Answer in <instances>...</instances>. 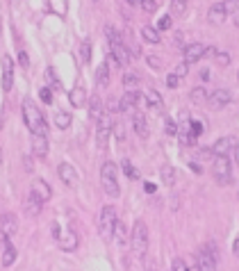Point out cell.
I'll list each match as a JSON object with an SVG mask.
<instances>
[{"mask_svg": "<svg viewBox=\"0 0 239 271\" xmlns=\"http://www.w3.org/2000/svg\"><path fill=\"white\" fill-rule=\"evenodd\" d=\"M0 164H2V151H0Z\"/></svg>", "mask_w": 239, "mask_h": 271, "instance_id": "56", "label": "cell"}, {"mask_svg": "<svg viewBox=\"0 0 239 271\" xmlns=\"http://www.w3.org/2000/svg\"><path fill=\"white\" fill-rule=\"evenodd\" d=\"M201 57H205V44H189L185 48V64L198 62Z\"/></svg>", "mask_w": 239, "mask_h": 271, "instance_id": "16", "label": "cell"}, {"mask_svg": "<svg viewBox=\"0 0 239 271\" xmlns=\"http://www.w3.org/2000/svg\"><path fill=\"white\" fill-rule=\"evenodd\" d=\"M187 2L189 0H171V14L173 16H182L187 11Z\"/></svg>", "mask_w": 239, "mask_h": 271, "instance_id": "32", "label": "cell"}, {"mask_svg": "<svg viewBox=\"0 0 239 271\" xmlns=\"http://www.w3.org/2000/svg\"><path fill=\"white\" fill-rule=\"evenodd\" d=\"M146 271H158V267L153 265V260H148V262H146Z\"/></svg>", "mask_w": 239, "mask_h": 271, "instance_id": "53", "label": "cell"}, {"mask_svg": "<svg viewBox=\"0 0 239 271\" xmlns=\"http://www.w3.org/2000/svg\"><path fill=\"white\" fill-rule=\"evenodd\" d=\"M221 5H223V9H226V14H235V11H239V0H223Z\"/></svg>", "mask_w": 239, "mask_h": 271, "instance_id": "37", "label": "cell"}, {"mask_svg": "<svg viewBox=\"0 0 239 271\" xmlns=\"http://www.w3.org/2000/svg\"><path fill=\"white\" fill-rule=\"evenodd\" d=\"M53 235L55 239L60 242V249L62 251H76L78 249V235L73 230H64L62 233V228L57 223H53Z\"/></svg>", "mask_w": 239, "mask_h": 271, "instance_id": "8", "label": "cell"}, {"mask_svg": "<svg viewBox=\"0 0 239 271\" xmlns=\"http://www.w3.org/2000/svg\"><path fill=\"white\" fill-rule=\"evenodd\" d=\"M226 9H223L221 2H217V5L210 7V11H207V21L212 23V25H223V21H226Z\"/></svg>", "mask_w": 239, "mask_h": 271, "instance_id": "17", "label": "cell"}, {"mask_svg": "<svg viewBox=\"0 0 239 271\" xmlns=\"http://www.w3.org/2000/svg\"><path fill=\"white\" fill-rule=\"evenodd\" d=\"M46 80H48V89H60V80H57V76H55V71L50 69H46Z\"/></svg>", "mask_w": 239, "mask_h": 271, "instance_id": "36", "label": "cell"}, {"mask_svg": "<svg viewBox=\"0 0 239 271\" xmlns=\"http://www.w3.org/2000/svg\"><path fill=\"white\" fill-rule=\"evenodd\" d=\"M146 103H148V107H153V109H162V96H159L155 89H148V93H146Z\"/></svg>", "mask_w": 239, "mask_h": 271, "instance_id": "27", "label": "cell"}, {"mask_svg": "<svg viewBox=\"0 0 239 271\" xmlns=\"http://www.w3.org/2000/svg\"><path fill=\"white\" fill-rule=\"evenodd\" d=\"M23 121H25L27 130L32 132V135H39V137H46L48 135V123H46V116L41 114V109L37 107V105L30 100V98H25L23 100Z\"/></svg>", "mask_w": 239, "mask_h": 271, "instance_id": "1", "label": "cell"}, {"mask_svg": "<svg viewBox=\"0 0 239 271\" xmlns=\"http://www.w3.org/2000/svg\"><path fill=\"white\" fill-rule=\"evenodd\" d=\"M100 184H103V189L107 196H119L121 189H119V178H116V164L114 162H105L103 169H100Z\"/></svg>", "mask_w": 239, "mask_h": 271, "instance_id": "5", "label": "cell"}, {"mask_svg": "<svg viewBox=\"0 0 239 271\" xmlns=\"http://www.w3.org/2000/svg\"><path fill=\"white\" fill-rule=\"evenodd\" d=\"M96 80H98L100 87H107V85H109V66L105 64V62L96 69Z\"/></svg>", "mask_w": 239, "mask_h": 271, "instance_id": "25", "label": "cell"}, {"mask_svg": "<svg viewBox=\"0 0 239 271\" xmlns=\"http://www.w3.org/2000/svg\"><path fill=\"white\" fill-rule=\"evenodd\" d=\"M121 167H123V174L128 176L130 180H137V178H139V171H137V169L130 164V160H123V162H121Z\"/></svg>", "mask_w": 239, "mask_h": 271, "instance_id": "35", "label": "cell"}, {"mask_svg": "<svg viewBox=\"0 0 239 271\" xmlns=\"http://www.w3.org/2000/svg\"><path fill=\"white\" fill-rule=\"evenodd\" d=\"M96 135H98V146L105 151L107 148V137L112 135V119H109L107 114H103L96 121Z\"/></svg>", "mask_w": 239, "mask_h": 271, "instance_id": "9", "label": "cell"}, {"mask_svg": "<svg viewBox=\"0 0 239 271\" xmlns=\"http://www.w3.org/2000/svg\"><path fill=\"white\" fill-rule=\"evenodd\" d=\"M2 244H5V249H2V265L11 267V265H14V260H16V249L9 244V239H5Z\"/></svg>", "mask_w": 239, "mask_h": 271, "instance_id": "23", "label": "cell"}, {"mask_svg": "<svg viewBox=\"0 0 239 271\" xmlns=\"http://www.w3.org/2000/svg\"><path fill=\"white\" fill-rule=\"evenodd\" d=\"M107 109H109V114H114V112H121V105H119V98H109L107 100Z\"/></svg>", "mask_w": 239, "mask_h": 271, "instance_id": "41", "label": "cell"}, {"mask_svg": "<svg viewBox=\"0 0 239 271\" xmlns=\"http://www.w3.org/2000/svg\"><path fill=\"white\" fill-rule=\"evenodd\" d=\"M116 210L112 205H105L103 212H100V221H98V233H100V237L105 239V242H109L112 239V233H114V223H116Z\"/></svg>", "mask_w": 239, "mask_h": 271, "instance_id": "6", "label": "cell"}, {"mask_svg": "<svg viewBox=\"0 0 239 271\" xmlns=\"http://www.w3.org/2000/svg\"><path fill=\"white\" fill-rule=\"evenodd\" d=\"M189 98H191V103H196V105H203V103H207V93H205V89H203V87H196V89H191Z\"/></svg>", "mask_w": 239, "mask_h": 271, "instance_id": "31", "label": "cell"}, {"mask_svg": "<svg viewBox=\"0 0 239 271\" xmlns=\"http://www.w3.org/2000/svg\"><path fill=\"white\" fill-rule=\"evenodd\" d=\"M214 55H217V64H221V66L230 64V55L228 53H214Z\"/></svg>", "mask_w": 239, "mask_h": 271, "instance_id": "42", "label": "cell"}, {"mask_svg": "<svg viewBox=\"0 0 239 271\" xmlns=\"http://www.w3.org/2000/svg\"><path fill=\"white\" fill-rule=\"evenodd\" d=\"M105 34H107V39H109V48H112V53H114V64L125 66L128 62H130V53H128V48H125L123 37H121L112 25L105 27Z\"/></svg>", "mask_w": 239, "mask_h": 271, "instance_id": "2", "label": "cell"}, {"mask_svg": "<svg viewBox=\"0 0 239 271\" xmlns=\"http://www.w3.org/2000/svg\"><path fill=\"white\" fill-rule=\"evenodd\" d=\"M32 153H34V158L44 160L46 155H48V139H46V137H39V135H32Z\"/></svg>", "mask_w": 239, "mask_h": 271, "instance_id": "19", "label": "cell"}, {"mask_svg": "<svg viewBox=\"0 0 239 271\" xmlns=\"http://www.w3.org/2000/svg\"><path fill=\"white\" fill-rule=\"evenodd\" d=\"M130 246H132V253H135L137 258H144V255H146V251H148V228L142 219L135 221V226H132Z\"/></svg>", "mask_w": 239, "mask_h": 271, "instance_id": "4", "label": "cell"}, {"mask_svg": "<svg viewBox=\"0 0 239 271\" xmlns=\"http://www.w3.org/2000/svg\"><path fill=\"white\" fill-rule=\"evenodd\" d=\"M185 267H187V271H201L198 269V265H196V260H187Z\"/></svg>", "mask_w": 239, "mask_h": 271, "instance_id": "48", "label": "cell"}, {"mask_svg": "<svg viewBox=\"0 0 239 271\" xmlns=\"http://www.w3.org/2000/svg\"><path fill=\"white\" fill-rule=\"evenodd\" d=\"M162 180H164V184L173 187V184H175V169L164 167V169H162Z\"/></svg>", "mask_w": 239, "mask_h": 271, "instance_id": "34", "label": "cell"}, {"mask_svg": "<svg viewBox=\"0 0 239 271\" xmlns=\"http://www.w3.org/2000/svg\"><path fill=\"white\" fill-rule=\"evenodd\" d=\"M55 125H57L60 130H66V128L71 125V114L69 112H57L55 114Z\"/></svg>", "mask_w": 239, "mask_h": 271, "instance_id": "29", "label": "cell"}, {"mask_svg": "<svg viewBox=\"0 0 239 271\" xmlns=\"http://www.w3.org/2000/svg\"><path fill=\"white\" fill-rule=\"evenodd\" d=\"M2 242H5V239H0V244H2Z\"/></svg>", "mask_w": 239, "mask_h": 271, "instance_id": "57", "label": "cell"}, {"mask_svg": "<svg viewBox=\"0 0 239 271\" xmlns=\"http://www.w3.org/2000/svg\"><path fill=\"white\" fill-rule=\"evenodd\" d=\"M80 57H82V62H84V64H87V62H91V41H89V39H84V41H82Z\"/></svg>", "mask_w": 239, "mask_h": 271, "instance_id": "33", "label": "cell"}, {"mask_svg": "<svg viewBox=\"0 0 239 271\" xmlns=\"http://www.w3.org/2000/svg\"><path fill=\"white\" fill-rule=\"evenodd\" d=\"M112 237L116 239V244H119V246H125L128 242H130V233H128V226H125L123 221H119V219H116V223H114V233H112Z\"/></svg>", "mask_w": 239, "mask_h": 271, "instance_id": "18", "label": "cell"}, {"mask_svg": "<svg viewBox=\"0 0 239 271\" xmlns=\"http://www.w3.org/2000/svg\"><path fill=\"white\" fill-rule=\"evenodd\" d=\"M142 7L146 11H151V14L153 11H158V2H155V0H142Z\"/></svg>", "mask_w": 239, "mask_h": 271, "instance_id": "43", "label": "cell"}, {"mask_svg": "<svg viewBox=\"0 0 239 271\" xmlns=\"http://www.w3.org/2000/svg\"><path fill=\"white\" fill-rule=\"evenodd\" d=\"M128 2H130L132 7H137V5H142V0H128Z\"/></svg>", "mask_w": 239, "mask_h": 271, "instance_id": "55", "label": "cell"}, {"mask_svg": "<svg viewBox=\"0 0 239 271\" xmlns=\"http://www.w3.org/2000/svg\"><path fill=\"white\" fill-rule=\"evenodd\" d=\"M212 176L219 184H228L230 180H233V174H230V160L214 155L212 158Z\"/></svg>", "mask_w": 239, "mask_h": 271, "instance_id": "7", "label": "cell"}, {"mask_svg": "<svg viewBox=\"0 0 239 271\" xmlns=\"http://www.w3.org/2000/svg\"><path fill=\"white\" fill-rule=\"evenodd\" d=\"M228 103H230V91L228 89H217V91H212L210 96H207V105H210L212 109H221Z\"/></svg>", "mask_w": 239, "mask_h": 271, "instance_id": "13", "label": "cell"}, {"mask_svg": "<svg viewBox=\"0 0 239 271\" xmlns=\"http://www.w3.org/2000/svg\"><path fill=\"white\" fill-rule=\"evenodd\" d=\"M230 155H233V158H235V162L239 164V146H235L233 151H230Z\"/></svg>", "mask_w": 239, "mask_h": 271, "instance_id": "51", "label": "cell"}, {"mask_svg": "<svg viewBox=\"0 0 239 271\" xmlns=\"http://www.w3.org/2000/svg\"><path fill=\"white\" fill-rule=\"evenodd\" d=\"M235 146H237V144H235L233 137H221V139L214 141V146L210 148V151H212V155H219V158H228Z\"/></svg>", "mask_w": 239, "mask_h": 271, "instance_id": "12", "label": "cell"}, {"mask_svg": "<svg viewBox=\"0 0 239 271\" xmlns=\"http://www.w3.org/2000/svg\"><path fill=\"white\" fill-rule=\"evenodd\" d=\"M89 116H91L93 121H98L100 116H103V103H100V98L98 96L89 98Z\"/></svg>", "mask_w": 239, "mask_h": 271, "instance_id": "24", "label": "cell"}, {"mask_svg": "<svg viewBox=\"0 0 239 271\" xmlns=\"http://www.w3.org/2000/svg\"><path fill=\"white\" fill-rule=\"evenodd\" d=\"M30 194H32L39 203H46V201H50V196H53V189H50V184L46 182V180L37 178V180L32 182V191H30Z\"/></svg>", "mask_w": 239, "mask_h": 271, "instance_id": "11", "label": "cell"}, {"mask_svg": "<svg viewBox=\"0 0 239 271\" xmlns=\"http://www.w3.org/2000/svg\"><path fill=\"white\" fill-rule=\"evenodd\" d=\"M178 85H180V78H175V76H173V73H171V76H168V78H166V87L175 89V87H178Z\"/></svg>", "mask_w": 239, "mask_h": 271, "instance_id": "47", "label": "cell"}, {"mask_svg": "<svg viewBox=\"0 0 239 271\" xmlns=\"http://www.w3.org/2000/svg\"><path fill=\"white\" fill-rule=\"evenodd\" d=\"M148 64H153L155 69H159V60H158V57H148Z\"/></svg>", "mask_w": 239, "mask_h": 271, "instance_id": "52", "label": "cell"}, {"mask_svg": "<svg viewBox=\"0 0 239 271\" xmlns=\"http://www.w3.org/2000/svg\"><path fill=\"white\" fill-rule=\"evenodd\" d=\"M201 78H203V80H207V78H210V71H207V69L201 71Z\"/></svg>", "mask_w": 239, "mask_h": 271, "instance_id": "54", "label": "cell"}, {"mask_svg": "<svg viewBox=\"0 0 239 271\" xmlns=\"http://www.w3.org/2000/svg\"><path fill=\"white\" fill-rule=\"evenodd\" d=\"M187 71H189V64H185V62H182V64H180L178 69H175L173 76H175V78H185V76H187Z\"/></svg>", "mask_w": 239, "mask_h": 271, "instance_id": "44", "label": "cell"}, {"mask_svg": "<svg viewBox=\"0 0 239 271\" xmlns=\"http://www.w3.org/2000/svg\"><path fill=\"white\" fill-rule=\"evenodd\" d=\"M196 265L201 271H217L219 269V251L214 246V242H207L198 249L196 253Z\"/></svg>", "mask_w": 239, "mask_h": 271, "instance_id": "3", "label": "cell"}, {"mask_svg": "<svg viewBox=\"0 0 239 271\" xmlns=\"http://www.w3.org/2000/svg\"><path fill=\"white\" fill-rule=\"evenodd\" d=\"M237 78H239V73H237Z\"/></svg>", "mask_w": 239, "mask_h": 271, "instance_id": "58", "label": "cell"}, {"mask_svg": "<svg viewBox=\"0 0 239 271\" xmlns=\"http://www.w3.org/2000/svg\"><path fill=\"white\" fill-rule=\"evenodd\" d=\"M57 174H60L62 182H64L66 187H76L78 184V171L69 162H62L60 167H57Z\"/></svg>", "mask_w": 239, "mask_h": 271, "instance_id": "14", "label": "cell"}, {"mask_svg": "<svg viewBox=\"0 0 239 271\" xmlns=\"http://www.w3.org/2000/svg\"><path fill=\"white\" fill-rule=\"evenodd\" d=\"M69 98H71V105L73 107H82V105L87 103V91H84V87H73L71 93H69Z\"/></svg>", "mask_w": 239, "mask_h": 271, "instance_id": "21", "label": "cell"}, {"mask_svg": "<svg viewBox=\"0 0 239 271\" xmlns=\"http://www.w3.org/2000/svg\"><path fill=\"white\" fill-rule=\"evenodd\" d=\"M142 34H144V39H146L148 44H159V32L155 30V27L144 25V27H142Z\"/></svg>", "mask_w": 239, "mask_h": 271, "instance_id": "28", "label": "cell"}, {"mask_svg": "<svg viewBox=\"0 0 239 271\" xmlns=\"http://www.w3.org/2000/svg\"><path fill=\"white\" fill-rule=\"evenodd\" d=\"M139 103V93L137 91H125L123 98H119V105H121V112H132Z\"/></svg>", "mask_w": 239, "mask_h": 271, "instance_id": "20", "label": "cell"}, {"mask_svg": "<svg viewBox=\"0 0 239 271\" xmlns=\"http://www.w3.org/2000/svg\"><path fill=\"white\" fill-rule=\"evenodd\" d=\"M16 230H18V219L11 212L0 214V239H9Z\"/></svg>", "mask_w": 239, "mask_h": 271, "instance_id": "10", "label": "cell"}, {"mask_svg": "<svg viewBox=\"0 0 239 271\" xmlns=\"http://www.w3.org/2000/svg\"><path fill=\"white\" fill-rule=\"evenodd\" d=\"M18 64H21L23 69H27V66H30V57H27L25 50H21V53H18Z\"/></svg>", "mask_w": 239, "mask_h": 271, "instance_id": "45", "label": "cell"}, {"mask_svg": "<svg viewBox=\"0 0 239 271\" xmlns=\"http://www.w3.org/2000/svg\"><path fill=\"white\" fill-rule=\"evenodd\" d=\"M164 130H166V135H178V125H175V121L173 119L164 121Z\"/></svg>", "mask_w": 239, "mask_h": 271, "instance_id": "40", "label": "cell"}, {"mask_svg": "<svg viewBox=\"0 0 239 271\" xmlns=\"http://www.w3.org/2000/svg\"><path fill=\"white\" fill-rule=\"evenodd\" d=\"M144 189H146V194H155V184L146 182V184H144Z\"/></svg>", "mask_w": 239, "mask_h": 271, "instance_id": "49", "label": "cell"}, {"mask_svg": "<svg viewBox=\"0 0 239 271\" xmlns=\"http://www.w3.org/2000/svg\"><path fill=\"white\" fill-rule=\"evenodd\" d=\"M41 205H44V203H39L37 198L30 194V196H27V201H25V212L30 214V217H37L39 212H41Z\"/></svg>", "mask_w": 239, "mask_h": 271, "instance_id": "26", "label": "cell"}, {"mask_svg": "<svg viewBox=\"0 0 239 271\" xmlns=\"http://www.w3.org/2000/svg\"><path fill=\"white\" fill-rule=\"evenodd\" d=\"M11 85H14V62L9 55H5L2 57V89L9 91Z\"/></svg>", "mask_w": 239, "mask_h": 271, "instance_id": "15", "label": "cell"}, {"mask_svg": "<svg viewBox=\"0 0 239 271\" xmlns=\"http://www.w3.org/2000/svg\"><path fill=\"white\" fill-rule=\"evenodd\" d=\"M171 25H173V18H171V16H162L155 30H158V32H162V30H171Z\"/></svg>", "mask_w": 239, "mask_h": 271, "instance_id": "39", "label": "cell"}, {"mask_svg": "<svg viewBox=\"0 0 239 271\" xmlns=\"http://www.w3.org/2000/svg\"><path fill=\"white\" fill-rule=\"evenodd\" d=\"M233 255L235 258H239V237L235 239V244H233Z\"/></svg>", "mask_w": 239, "mask_h": 271, "instance_id": "50", "label": "cell"}, {"mask_svg": "<svg viewBox=\"0 0 239 271\" xmlns=\"http://www.w3.org/2000/svg\"><path fill=\"white\" fill-rule=\"evenodd\" d=\"M137 85H139V76H137V73H125V76H123V87H125V91H135Z\"/></svg>", "mask_w": 239, "mask_h": 271, "instance_id": "30", "label": "cell"}, {"mask_svg": "<svg viewBox=\"0 0 239 271\" xmlns=\"http://www.w3.org/2000/svg\"><path fill=\"white\" fill-rule=\"evenodd\" d=\"M171 271H187L185 260H182V258H178V260H173V267H171Z\"/></svg>", "mask_w": 239, "mask_h": 271, "instance_id": "46", "label": "cell"}, {"mask_svg": "<svg viewBox=\"0 0 239 271\" xmlns=\"http://www.w3.org/2000/svg\"><path fill=\"white\" fill-rule=\"evenodd\" d=\"M39 98H41L46 105H50V103H53V89L41 87V89H39Z\"/></svg>", "mask_w": 239, "mask_h": 271, "instance_id": "38", "label": "cell"}, {"mask_svg": "<svg viewBox=\"0 0 239 271\" xmlns=\"http://www.w3.org/2000/svg\"><path fill=\"white\" fill-rule=\"evenodd\" d=\"M132 128H135V132L139 137H146V116H144L142 112H135L132 114Z\"/></svg>", "mask_w": 239, "mask_h": 271, "instance_id": "22", "label": "cell"}]
</instances>
